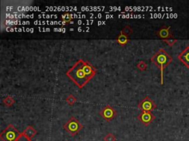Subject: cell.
<instances>
[{
    "label": "cell",
    "instance_id": "obj_18",
    "mask_svg": "<svg viewBox=\"0 0 189 141\" xmlns=\"http://www.w3.org/2000/svg\"><path fill=\"white\" fill-rule=\"evenodd\" d=\"M137 67L138 69H140L141 70H146V68H147V64L145 63L144 61L141 60V61H140L138 63H137Z\"/></svg>",
    "mask_w": 189,
    "mask_h": 141
},
{
    "label": "cell",
    "instance_id": "obj_19",
    "mask_svg": "<svg viewBox=\"0 0 189 141\" xmlns=\"http://www.w3.org/2000/svg\"><path fill=\"white\" fill-rule=\"evenodd\" d=\"M163 41H164L165 43H166L169 46H173L176 43H177L178 40L175 38H170V39H167V40H163Z\"/></svg>",
    "mask_w": 189,
    "mask_h": 141
},
{
    "label": "cell",
    "instance_id": "obj_4",
    "mask_svg": "<svg viewBox=\"0 0 189 141\" xmlns=\"http://www.w3.org/2000/svg\"><path fill=\"white\" fill-rule=\"evenodd\" d=\"M20 135L13 125L9 124L0 134V138L3 141H16Z\"/></svg>",
    "mask_w": 189,
    "mask_h": 141
},
{
    "label": "cell",
    "instance_id": "obj_11",
    "mask_svg": "<svg viewBox=\"0 0 189 141\" xmlns=\"http://www.w3.org/2000/svg\"><path fill=\"white\" fill-rule=\"evenodd\" d=\"M116 41H117L118 44L121 45V46H124V45H127L129 41V36L127 35L123 34L120 32L119 35H118L117 38H116Z\"/></svg>",
    "mask_w": 189,
    "mask_h": 141
},
{
    "label": "cell",
    "instance_id": "obj_9",
    "mask_svg": "<svg viewBox=\"0 0 189 141\" xmlns=\"http://www.w3.org/2000/svg\"><path fill=\"white\" fill-rule=\"evenodd\" d=\"M171 26L168 27H163L157 32V35H158L159 38H160L163 40H167V39L174 38L172 34L170 32Z\"/></svg>",
    "mask_w": 189,
    "mask_h": 141
},
{
    "label": "cell",
    "instance_id": "obj_15",
    "mask_svg": "<svg viewBox=\"0 0 189 141\" xmlns=\"http://www.w3.org/2000/svg\"><path fill=\"white\" fill-rule=\"evenodd\" d=\"M121 32L123 33L124 35H127V36H129V35L132 33V29H131V27L129 26V25H127V26H126L123 29H122Z\"/></svg>",
    "mask_w": 189,
    "mask_h": 141
},
{
    "label": "cell",
    "instance_id": "obj_1",
    "mask_svg": "<svg viewBox=\"0 0 189 141\" xmlns=\"http://www.w3.org/2000/svg\"><path fill=\"white\" fill-rule=\"evenodd\" d=\"M66 74L79 88H83L90 82L82 68L81 59L78 60L73 66L67 71Z\"/></svg>",
    "mask_w": 189,
    "mask_h": 141
},
{
    "label": "cell",
    "instance_id": "obj_16",
    "mask_svg": "<svg viewBox=\"0 0 189 141\" xmlns=\"http://www.w3.org/2000/svg\"><path fill=\"white\" fill-rule=\"evenodd\" d=\"M76 98L73 95H69L66 99V101L70 105H73L76 101Z\"/></svg>",
    "mask_w": 189,
    "mask_h": 141
},
{
    "label": "cell",
    "instance_id": "obj_5",
    "mask_svg": "<svg viewBox=\"0 0 189 141\" xmlns=\"http://www.w3.org/2000/svg\"><path fill=\"white\" fill-rule=\"evenodd\" d=\"M138 108L142 112H151L157 108V105L150 97L145 96L138 104Z\"/></svg>",
    "mask_w": 189,
    "mask_h": 141
},
{
    "label": "cell",
    "instance_id": "obj_8",
    "mask_svg": "<svg viewBox=\"0 0 189 141\" xmlns=\"http://www.w3.org/2000/svg\"><path fill=\"white\" fill-rule=\"evenodd\" d=\"M137 119L145 126H149L150 123L155 119V116L151 112H142L137 116Z\"/></svg>",
    "mask_w": 189,
    "mask_h": 141
},
{
    "label": "cell",
    "instance_id": "obj_12",
    "mask_svg": "<svg viewBox=\"0 0 189 141\" xmlns=\"http://www.w3.org/2000/svg\"><path fill=\"white\" fill-rule=\"evenodd\" d=\"M22 133L28 138L32 139L37 134V131L32 126H28Z\"/></svg>",
    "mask_w": 189,
    "mask_h": 141
},
{
    "label": "cell",
    "instance_id": "obj_2",
    "mask_svg": "<svg viewBox=\"0 0 189 141\" xmlns=\"http://www.w3.org/2000/svg\"><path fill=\"white\" fill-rule=\"evenodd\" d=\"M173 58L166 51L163 49H159L151 58V61L156 65L160 70V83L163 85V75L164 69L172 62Z\"/></svg>",
    "mask_w": 189,
    "mask_h": 141
},
{
    "label": "cell",
    "instance_id": "obj_17",
    "mask_svg": "<svg viewBox=\"0 0 189 141\" xmlns=\"http://www.w3.org/2000/svg\"><path fill=\"white\" fill-rule=\"evenodd\" d=\"M104 141H116V137L112 133H108L104 137Z\"/></svg>",
    "mask_w": 189,
    "mask_h": 141
},
{
    "label": "cell",
    "instance_id": "obj_13",
    "mask_svg": "<svg viewBox=\"0 0 189 141\" xmlns=\"http://www.w3.org/2000/svg\"><path fill=\"white\" fill-rule=\"evenodd\" d=\"M3 103L4 105L7 106V107H11V106H12L15 103V100L13 97L8 96H7L3 100Z\"/></svg>",
    "mask_w": 189,
    "mask_h": 141
},
{
    "label": "cell",
    "instance_id": "obj_3",
    "mask_svg": "<svg viewBox=\"0 0 189 141\" xmlns=\"http://www.w3.org/2000/svg\"><path fill=\"white\" fill-rule=\"evenodd\" d=\"M64 129L68 132L71 136L78 135L83 129V126L80 121L75 117H71L64 124Z\"/></svg>",
    "mask_w": 189,
    "mask_h": 141
},
{
    "label": "cell",
    "instance_id": "obj_10",
    "mask_svg": "<svg viewBox=\"0 0 189 141\" xmlns=\"http://www.w3.org/2000/svg\"><path fill=\"white\" fill-rule=\"evenodd\" d=\"M177 58L189 69V45L184 49L182 52L178 54Z\"/></svg>",
    "mask_w": 189,
    "mask_h": 141
},
{
    "label": "cell",
    "instance_id": "obj_7",
    "mask_svg": "<svg viewBox=\"0 0 189 141\" xmlns=\"http://www.w3.org/2000/svg\"><path fill=\"white\" fill-rule=\"evenodd\" d=\"M81 66L83 70H84V73H85L88 80L89 81H90V80L94 77V75H95L96 72H97V70H96V68H94L90 62H89L87 61H84V60H83L82 59H81Z\"/></svg>",
    "mask_w": 189,
    "mask_h": 141
},
{
    "label": "cell",
    "instance_id": "obj_6",
    "mask_svg": "<svg viewBox=\"0 0 189 141\" xmlns=\"http://www.w3.org/2000/svg\"><path fill=\"white\" fill-rule=\"evenodd\" d=\"M99 114L103 117V118L106 121H112V119H114L117 115V110L112 107L110 105H106L100 111Z\"/></svg>",
    "mask_w": 189,
    "mask_h": 141
},
{
    "label": "cell",
    "instance_id": "obj_14",
    "mask_svg": "<svg viewBox=\"0 0 189 141\" xmlns=\"http://www.w3.org/2000/svg\"><path fill=\"white\" fill-rule=\"evenodd\" d=\"M62 20L63 21V23H64V24H65L67 23H70V21L72 20V17L70 13H64V14L62 15Z\"/></svg>",
    "mask_w": 189,
    "mask_h": 141
},
{
    "label": "cell",
    "instance_id": "obj_20",
    "mask_svg": "<svg viewBox=\"0 0 189 141\" xmlns=\"http://www.w3.org/2000/svg\"><path fill=\"white\" fill-rule=\"evenodd\" d=\"M16 141H32V140H31V139L27 138V136H25L23 133H21L20 136L19 137V138L17 139Z\"/></svg>",
    "mask_w": 189,
    "mask_h": 141
}]
</instances>
